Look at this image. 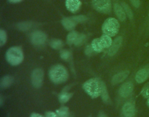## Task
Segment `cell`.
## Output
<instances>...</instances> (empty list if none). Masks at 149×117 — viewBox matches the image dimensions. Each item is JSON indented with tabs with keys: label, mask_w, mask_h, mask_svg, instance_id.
Here are the masks:
<instances>
[{
	"label": "cell",
	"mask_w": 149,
	"mask_h": 117,
	"mask_svg": "<svg viewBox=\"0 0 149 117\" xmlns=\"http://www.w3.org/2000/svg\"><path fill=\"white\" fill-rule=\"evenodd\" d=\"M45 117H58L56 112L52 111H48L45 114Z\"/></svg>",
	"instance_id": "4dcf8cb0"
},
{
	"label": "cell",
	"mask_w": 149,
	"mask_h": 117,
	"mask_svg": "<svg viewBox=\"0 0 149 117\" xmlns=\"http://www.w3.org/2000/svg\"><path fill=\"white\" fill-rule=\"evenodd\" d=\"M86 36L85 35L82 34H79L74 44L76 46H80L83 43H84V42L86 41Z\"/></svg>",
	"instance_id": "cb8c5ba5"
},
{
	"label": "cell",
	"mask_w": 149,
	"mask_h": 117,
	"mask_svg": "<svg viewBox=\"0 0 149 117\" xmlns=\"http://www.w3.org/2000/svg\"><path fill=\"white\" fill-rule=\"evenodd\" d=\"M149 78V65L139 70L135 75V80L139 83L145 82Z\"/></svg>",
	"instance_id": "9c48e42d"
},
{
	"label": "cell",
	"mask_w": 149,
	"mask_h": 117,
	"mask_svg": "<svg viewBox=\"0 0 149 117\" xmlns=\"http://www.w3.org/2000/svg\"><path fill=\"white\" fill-rule=\"evenodd\" d=\"M129 74V71H123L116 74L112 79V83L116 85L119 83L126 79Z\"/></svg>",
	"instance_id": "7c38bea8"
},
{
	"label": "cell",
	"mask_w": 149,
	"mask_h": 117,
	"mask_svg": "<svg viewBox=\"0 0 149 117\" xmlns=\"http://www.w3.org/2000/svg\"><path fill=\"white\" fill-rule=\"evenodd\" d=\"M62 25H63V27L66 30H69V31L73 30L77 24L76 23V21L72 19V17L64 18L62 20Z\"/></svg>",
	"instance_id": "2e32d148"
},
{
	"label": "cell",
	"mask_w": 149,
	"mask_h": 117,
	"mask_svg": "<svg viewBox=\"0 0 149 117\" xmlns=\"http://www.w3.org/2000/svg\"><path fill=\"white\" fill-rule=\"evenodd\" d=\"M72 19L76 21V23H82L84 22L87 20V17L83 15H79V16H72Z\"/></svg>",
	"instance_id": "83f0119b"
},
{
	"label": "cell",
	"mask_w": 149,
	"mask_h": 117,
	"mask_svg": "<svg viewBox=\"0 0 149 117\" xmlns=\"http://www.w3.org/2000/svg\"><path fill=\"white\" fill-rule=\"evenodd\" d=\"M122 38L121 36L117 37L112 42V45L111 46L108 50V54L109 56L114 55L119 50V47L122 45Z\"/></svg>",
	"instance_id": "4fadbf2b"
},
{
	"label": "cell",
	"mask_w": 149,
	"mask_h": 117,
	"mask_svg": "<svg viewBox=\"0 0 149 117\" xmlns=\"http://www.w3.org/2000/svg\"><path fill=\"white\" fill-rule=\"evenodd\" d=\"M98 117H107V115H106L105 114H104V113L101 112V113H100V114L98 115Z\"/></svg>",
	"instance_id": "e575fe53"
},
{
	"label": "cell",
	"mask_w": 149,
	"mask_h": 117,
	"mask_svg": "<svg viewBox=\"0 0 149 117\" xmlns=\"http://www.w3.org/2000/svg\"><path fill=\"white\" fill-rule=\"evenodd\" d=\"M93 49L92 48V47L91 46H87L86 49V53L87 54H90L92 53V52L93 51Z\"/></svg>",
	"instance_id": "1f68e13d"
},
{
	"label": "cell",
	"mask_w": 149,
	"mask_h": 117,
	"mask_svg": "<svg viewBox=\"0 0 149 117\" xmlns=\"http://www.w3.org/2000/svg\"><path fill=\"white\" fill-rule=\"evenodd\" d=\"M126 13V14L128 16V17L130 19H132L133 18V12L131 9V8H130V6L126 3L125 2H122V5H121Z\"/></svg>",
	"instance_id": "7402d4cb"
},
{
	"label": "cell",
	"mask_w": 149,
	"mask_h": 117,
	"mask_svg": "<svg viewBox=\"0 0 149 117\" xmlns=\"http://www.w3.org/2000/svg\"><path fill=\"white\" fill-rule=\"evenodd\" d=\"M114 11H115V14L116 15L118 18L119 19V20L123 21L126 20V13H125L122 5H119L118 3H115Z\"/></svg>",
	"instance_id": "9a60e30c"
},
{
	"label": "cell",
	"mask_w": 149,
	"mask_h": 117,
	"mask_svg": "<svg viewBox=\"0 0 149 117\" xmlns=\"http://www.w3.org/2000/svg\"><path fill=\"white\" fill-rule=\"evenodd\" d=\"M141 94L144 97H149V82L146 83L142 88Z\"/></svg>",
	"instance_id": "484cf974"
},
{
	"label": "cell",
	"mask_w": 149,
	"mask_h": 117,
	"mask_svg": "<svg viewBox=\"0 0 149 117\" xmlns=\"http://www.w3.org/2000/svg\"><path fill=\"white\" fill-rule=\"evenodd\" d=\"M49 76L51 80L55 83H62L68 78V72L65 67L58 64L53 66L49 70Z\"/></svg>",
	"instance_id": "6da1fadb"
},
{
	"label": "cell",
	"mask_w": 149,
	"mask_h": 117,
	"mask_svg": "<svg viewBox=\"0 0 149 117\" xmlns=\"http://www.w3.org/2000/svg\"><path fill=\"white\" fill-rule=\"evenodd\" d=\"M119 30L118 21L113 17H109L105 20L102 25V31L105 35L109 36L116 35Z\"/></svg>",
	"instance_id": "277c9868"
},
{
	"label": "cell",
	"mask_w": 149,
	"mask_h": 117,
	"mask_svg": "<svg viewBox=\"0 0 149 117\" xmlns=\"http://www.w3.org/2000/svg\"><path fill=\"white\" fill-rule=\"evenodd\" d=\"M133 90V84L132 82L129 81L124 83L119 88V95L123 98L129 97Z\"/></svg>",
	"instance_id": "30bf717a"
},
{
	"label": "cell",
	"mask_w": 149,
	"mask_h": 117,
	"mask_svg": "<svg viewBox=\"0 0 149 117\" xmlns=\"http://www.w3.org/2000/svg\"><path fill=\"white\" fill-rule=\"evenodd\" d=\"M112 41L111 36L104 34L101 37L94 39L91 42V47L93 50L98 53L101 52L104 49L110 47Z\"/></svg>",
	"instance_id": "5b68a950"
},
{
	"label": "cell",
	"mask_w": 149,
	"mask_h": 117,
	"mask_svg": "<svg viewBox=\"0 0 149 117\" xmlns=\"http://www.w3.org/2000/svg\"><path fill=\"white\" fill-rule=\"evenodd\" d=\"M13 82V78L10 76L3 77L1 81V86L2 88H6L11 85Z\"/></svg>",
	"instance_id": "ac0fdd59"
},
{
	"label": "cell",
	"mask_w": 149,
	"mask_h": 117,
	"mask_svg": "<svg viewBox=\"0 0 149 117\" xmlns=\"http://www.w3.org/2000/svg\"><path fill=\"white\" fill-rule=\"evenodd\" d=\"M47 40L46 35L40 31H36L31 35V41L35 45H43Z\"/></svg>",
	"instance_id": "ba28073f"
},
{
	"label": "cell",
	"mask_w": 149,
	"mask_h": 117,
	"mask_svg": "<svg viewBox=\"0 0 149 117\" xmlns=\"http://www.w3.org/2000/svg\"><path fill=\"white\" fill-rule=\"evenodd\" d=\"M101 96H102V99L104 102L108 103L109 101V95H108L107 89L106 86H105V85L104 82L102 83Z\"/></svg>",
	"instance_id": "44dd1931"
},
{
	"label": "cell",
	"mask_w": 149,
	"mask_h": 117,
	"mask_svg": "<svg viewBox=\"0 0 149 117\" xmlns=\"http://www.w3.org/2000/svg\"><path fill=\"white\" fill-rule=\"evenodd\" d=\"M44 78V72L40 68L35 69L31 74V82L36 87H40L42 83Z\"/></svg>",
	"instance_id": "52a82bcc"
},
{
	"label": "cell",
	"mask_w": 149,
	"mask_h": 117,
	"mask_svg": "<svg viewBox=\"0 0 149 117\" xmlns=\"http://www.w3.org/2000/svg\"><path fill=\"white\" fill-rule=\"evenodd\" d=\"M6 34L3 30H0V45L3 46L6 41Z\"/></svg>",
	"instance_id": "d4e9b609"
},
{
	"label": "cell",
	"mask_w": 149,
	"mask_h": 117,
	"mask_svg": "<svg viewBox=\"0 0 149 117\" xmlns=\"http://www.w3.org/2000/svg\"><path fill=\"white\" fill-rule=\"evenodd\" d=\"M72 94L68 92H62L59 96V100L61 103H65L68 102L71 98Z\"/></svg>",
	"instance_id": "ffe728a7"
},
{
	"label": "cell",
	"mask_w": 149,
	"mask_h": 117,
	"mask_svg": "<svg viewBox=\"0 0 149 117\" xmlns=\"http://www.w3.org/2000/svg\"><path fill=\"white\" fill-rule=\"evenodd\" d=\"M133 6L136 8H138L140 5V0H130Z\"/></svg>",
	"instance_id": "f546056e"
},
{
	"label": "cell",
	"mask_w": 149,
	"mask_h": 117,
	"mask_svg": "<svg viewBox=\"0 0 149 117\" xmlns=\"http://www.w3.org/2000/svg\"><path fill=\"white\" fill-rule=\"evenodd\" d=\"M65 5L69 11L74 13L79 9L81 3L80 0H66Z\"/></svg>",
	"instance_id": "8fae6325"
},
{
	"label": "cell",
	"mask_w": 149,
	"mask_h": 117,
	"mask_svg": "<svg viewBox=\"0 0 149 117\" xmlns=\"http://www.w3.org/2000/svg\"><path fill=\"white\" fill-rule=\"evenodd\" d=\"M134 111V105L130 102L126 103L122 107V112L125 117H133Z\"/></svg>",
	"instance_id": "5bb4252c"
},
{
	"label": "cell",
	"mask_w": 149,
	"mask_h": 117,
	"mask_svg": "<svg viewBox=\"0 0 149 117\" xmlns=\"http://www.w3.org/2000/svg\"><path fill=\"white\" fill-rule=\"evenodd\" d=\"M30 117H45L43 115H42L40 114H38V113H32L30 115Z\"/></svg>",
	"instance_id": "d6a6232c"
},
{
	"label": "cell",
	"mask_w": 149,
	"mask_h": 117,
	"mask_svg": "<svg viewBox=\"0 0 149 117\" xmlns=\"http://www.w3.org/2000/svg\"><path fill=\"white\" fill-rule=\"evenodd\" d=\"M61 57L65 60H68L70 57V53L68 50H62L61 52Z\"/></svg>",
	"instance_id": "4316f807"
},
{
	"label": "cell",
	"mask_w": 149,
	"mask_h": 117,
	"mask_svg": "<svg viewBox=\"0 0 149 117\" xmlns=\"http://www.w3.org/2000/svg\"><path fill=\"white\" fill-rule=\"evenodd\" d=\"M30 26H31V23L29 22H23L19 24V28L21 30H23V31L27 30L30 27Z\"/></svg>",
	"instance_id": "f1b7e54d"
},
{
	"label": "cell",
	"mask_w": 149,
	"mask_h": 117,
	"mask_svg": "<svg viewBox=\"0 0 149 117\" xmlns=\"http://www.w3.org/2000/svg\"><path fill=\"white\" fill-rule=\"evenodd\" d=\"M6 56L8 63L12 65H19L23 60V51L18 46H13L9 48L6 52Z\"/></svg>",
	"instance_id": "3957f363"
},
{
	"label": "cell",
	"mask_w": 149,
	"mask_h": 117,
	"mask_svg": "<svg viewBox=\"0 0 149 117\" xmlns=\"http://www.w3.org/2000/svg\"><path fill=\"white\" fill-rule=\"evenodd\" d=\"M93 8L99 12L109 13L111 10V0H92Z\"/></svg>",
	"instance_id": "8992f818"
},
{
	"label": "cell",
	"mask_w": 149,
	"mask_h": 117,
	"mask_svg": "<svg viewBox=\"0 0 149 117\" xmlns=\"http://www.w3.org/2000/svg\"><path fill=\"white\" fill-rule=\"evenodd\" d=\"M102 83L98 78H91L83 84V89L92 98H97L101 94Z\"/></svg>",
	"instance_id": "7a4b0ae2"
},
{
	"label": "cell",
	"mask_w": 149,
	"mask_h": 117,
	"mask_svg": "<svg viewBox=\"0 0 149 117\" xmlns=\"http://www.w3.org/2000/svg\"><path fill=\"white\" fill-rule=\"evenodd\" d=\"M147 104H148V106H149V97H148V100H147Z\"/></svg>",
	"instance_id": "d590c367"
},
{
	"label": "cell",
	"mask_w": 149,
	"mask_h": 117,
	"mask_svg": "<svg viewBox=\"0 0 149 117\" xmlns=\"http://www.w3.org/2000/svg\"><path fill=\"white\" fill-rule=\"evenodd\" d=\"M22 0H9V2H12V3H17L20 2Z\"/></svg>",
	"instance_id": "836d02e7"
},
{
	"label": "cell",
	"mask_w": 149,
	"mask_h": 117,
	"mask_svg": "<svg viewBox=\"0 0 149 117\" xmlns=\"http://www.w3.org/2000/svg\"><path fill=\"white\" fill-rule=\"evenodd\" d=\"M50 45H51V46L53 49H59L63 46V42L61 40L55 39H52L51 41Z\"/></svg>",
	"instance_id": "603a6c76"
},
{
	"label": "cell",
	"mask_w": 149,
	"mask_h": 117,
	"mask_svg": "<svg viewBox=\"0 0 149 117\" xmlns=\"http://www.w3.org/2000/svg\"><path fill=\"white\" fill-rule=\"evenodd\" d=\"M148 16H149V13H148Z\"/></svg>",
	"instance_id": "8d00e7d4"
},
{
	"label": "cell",
	"mask_w": 149,
	"mask_h": 117,
	"mask_svg": "<svg viewBox=\"0 0 149 117\" xmlns=\"http://www.w3.org/2000/svg\"><path fill=\"white\" fill-rule=\"evenodd\" d=\"M78 35L79 34L74 31H72L70 32L67 36L68 43L69 45H72L73 43H74V42L77 38Z\"/></svg>",
	"instance_id": "d6986e66"
},
{
	"label": "cell",
	"mask_w": 149,
	"mask_h": 117,
	"mask_svg": "<svg viewBox=\"0 0 149 117\" xmlns=\"http://www.w3.org/2000/svg\"><path fill=\"white\" fill-rule=\"evenodd\" d=\"M56 113L58 117H69V108L66 106H62L59 109H56Z\"/></svg>",
	"instance_id": "e0dca14e"
}]
</instances>
